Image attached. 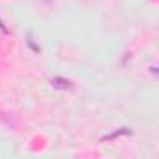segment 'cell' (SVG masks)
Segmentation results:
<instances>
[{
    "label": "cell",
    "mask_w": 159,
    "mask_h": 159,
    "mask_svg": "<svg viewBox=\"0 0 159 159\" xmlns=\"http://www.w3.org/2000/svg\"><path fill=\"white\" fill-rule=\"evenodd\" d=\"M0 30H2V32H4V34H10V30H8V28H6V25H4V23H2V21H0Z\"/></svg>",
    "instance_id": "cell-3"
},
{
    "label": "cell",
    "mask_w": 159,
    "mask_h": 159,
    "mask_svg": "<svg viewBox=\"0 0 159 159\" xmlns=\"http://www.w3.org/2000/svg\"><path fill=\"white\" fill-rule=\"evenodd\" d=\"M51 84H52V88H58V90H69L73 83L67 81V79H64V77H54L51 81Z\"/></svg>",
    "instance_id": "cell-1"
},
{
    "label": "cell",
    "mask_w": 159,
    "mask_h": 159,
    "mask_svg": "<svg viewBox=\"0 0 159 159\" xmlns=\"http://www.w3.org/2000/svg\"><path fill=\"white\" fill-rule=\"evenodd\" d=\"M127 133H131V131L124 127V131H118V133H111V135H107V137H103V140H111V139H116V137H120V135H127Z\"/></svg>",
    "instance_id": "cell-2"
}]
</instances>
